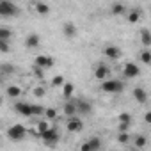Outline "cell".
<instances>
[{
	"mask_svg": "<svg viewBox=\"0 0 151 151\" xmlns=\"http://www.w3.org/2000/svg\"><path fill=\"white\" fill-rule=\"evenodd\" d=\"M34 64L39 66V68H43V69H48V68H53L55 59L53 57H48V55H37L34 59Z\"/></svg>",
	"mask_w": 151,
	"mask_h": 151,
	"instance_id": "cell-11",
	"label": "cell"
},
{
	"mask_svg": "<svg viewBox=\"0 0 151 151\" xmlns=\"http://www.w3.org/2000/svg\"><path fill=\"white\" fill-rule=\"evenodd\" d=\"M123 77L124 78H137V77H140V68L135 62H126L123 66Z\"/></svg>",
	"mask_w": 151,
	"mask_h": 151,
	"instance_id": "cell-8",
	"label": "cell"
},
{
	"mask_svg": "<svg viewBox=\"0 0 151 151\" xmlns=\"http://www.w3.org/2000/svg\"><path fill=\"white\" fill-rule=\"evenodd\" d=\"M7 137L14 142H20L27 137V128L23 124H13V126L7 128Z\"/></svg>",
	"mask_w": 151,
	"mask_h": 151,
	"instance_id": "cell-4",
	"label": "cell"
},
{
	"mask_svg": "<svg viewBox=\"0 0 151 151\" xmlns=\"http://www.w3.org/2000/svg\"><path fill=\"white\" fill-rule=\"evenodd\" d=\"M132 121H133L132 114H128V112H123V114H119V124H126V126H132Z\"/></svg>",
	"mask_w": 151,
	"mask_h": 151,
	"instance_id": "cell-25",
	"label": "cell"
},
{
	"mask_svg": "<svg viewBox=\"0 0 151 151\" xmlns=\"http://www.w3.org/2000/svg\"><path fill=\"white\" fill-rule=\"evenodd\" d=\"M0 84H2V77H0Z\"/></svg>",
	"mask_w": 151,
	"mask_h": 151,
	"instance_id": "cell-39",
	"label": "cell"
},
{
	"mask_svg": "<svg viewBox=\"0 0 151 151\" xmlns=\"http://www.w3.org/2000/svg\"><path fill=\"white\" fill-rule=\"evenodd\" d=\"M117 142L119 144H128L130 142V133L128 132H119L117 133Z\"/></svg>",
	"mask_w": 151,
	"mask_h": 151,
	"instance_id": "cell-31",
	"label": "cell"
},
{
	"mask_svg": "<svg viewBox=\"0 0 151 151\" xmlns=\"http://www.w3.org/2000/svg\"><path fill=\"white\" fill-rule=\"evenodd\" d=\"M39 137H41V140L45 142L46 147H55L57 142L60 140V133L55 126H48L43 133H39Z\"/></svg>",
	"mask_w": 151,
	"mask_h": 151,
	"instance_id": "cell-2",
	"label": "cell"
},
{
	"mask_svg": "<svg viewBox=\"0 0 151 151\" xmlns=\"http://www.w3.org/2000/svg\"><path fill=\"white\" fill-rule=\"evenodd\" d=\"M77 32H78V29H77V25H75L73 22H66L62 25V34H64L66 39H75L77 37Z\"/></svg>",
	"mask_w": 151,
	"mask_h": 151,
	"instance_id": "cell-12",
	"label": "cell"
},
{
	"mask_svg": "<svg viewBox=\"0 0 151 151\" xmlns=\"http://www.w3.org/2000/svg\"><path fill=\"white\" fill-rule=\"evenodd\" d=\"M75 107H77V116H91V112H93V103L86 98L77 100Z\"/></svg>",
	"mask_w": 151,
	"mask_h": 151,
	"instance_id": "cell-6",
	"label": "cell"
},
{
	"mask_svg": "<svg viewBox=\"0 0 151 151\" xmlns=\"http://www.w3.org/2000/svg\"><path fill=\"white\" fill-rule=\"evenodd\" d=\"M13 36H14L13 29H9V27H0V39H4V41H11V39H13Z\"/></svg>",
	"mask_w": 151,
	"mask_h": 151,
	"instance_id": "cell-23",
	"label": "cell"
},
{
	"mask_svg": "<svg viewBox=\"0 0 151 151\" xmlns=\"http://www.w3.org/2000/svg\"><path fill=\"white\" fill-rule=\"evenodd\" d=\"M43 116L46 117V121H55L57 119V110L55 109H45V114Z\"/></svg>",
	"mask_w": 151,
	"mask_h": 151,
	"instance_id": "cell-30",
	"label": "cell"
},
{
	"mask_svg": "<svg viewBox=\"0 0 151 151\" xmlns=\"http://www.w3.org/2000/svg\"><path fill=\"white\" fill-rule=\"evenodd\" d=\"M30 107H32V116H37V117L43 116L45 114V109H46L43 105H30Z\"/></svg>",
	"mask_w": 151,
	"mask_h": 151,
	"instance_id": "cell-33",
	"label": "cell"
},
{
	"mask_svg": "<svg viewBox=\"0 0 151 151\" xmlns=\"http://www.w3.org/2000/svg\"><path fill=\"white\" fill-rule=\"evenodd\" d=\"M2 101H4V98H2V94H0V105H2Z\"/></svg>",
	"mask_w": 151,
	"mask_h": 151,
	"instance_id": "cell-38",
	"label": "cell"
},
{
	"mask_svg": "<svg viewBox=\"0 0 151 151\" xmlns=\"http://www.w3.org/2000/svg\"><path fill=\"white\" fill-rule=\"evenodd\" d=\"M101 139L100 137H91L87 142H84L82 146H80V149L82 151H98V149H101Z\"/></svg>",
	"mask_w": 151,
	"mask_h": 151,
	"instance_id": "cell-9",
	"label": "cell"
},
{
	"mask_svg": "<svg viewBox=\"0 0 151 151\" xmlns=\"http://www.w3.org/2000/svg\"><path fill=\"white\" fill-rule=\"evenodd\" d=\"M110 13H112L114 16H123V14L126 13V6H124V4H121V2H116V4H112Z\"/></svg>",
	"mask_w": 151,
	"mask_h": 151,
	"instance_id": "cell-19",
	"label": "cell"
},
{
	"mask_svg": "<svg viewBox=\"0 0 151 151\" xmlns=\"http://www.w3.org/2000/svg\"><path fill=\"white\" fill-rule=\"evenodd\" d=\"M34 9H36V13H37V14H41V16L50 14V6H48V4H45V2H36V4H34Z\"/></svg>",
	"mask_w": 151,
	"mask_h": 151,
	"instance_id": "cell-18",
	"label": "cell"
},
{
	"mask_svg": "<svg viewBox=\"0 0 151 151\" xmlns=\"http://www.w3.org/2000/svg\"><path fill=\"white\" fill-rule=\"evenodd\" d=\"M66 80H64V77H62V75H55V77L52 78V86L53 87H59V86H62Z\"/></svg>",
	"mask_w": 151,
	"mask_h": 151,
	"instance_id": "cell-34",
	"label": "cell"
},
{
	"mask_svg": "<svg viewBox=\"0 0 151 151\" xmlns=\"http://www.w3.org/2000/svg\"><path fill=\"white\" fill-rule=\"evenodd\" d=\"M103 53H105V57H109V59H112V60H117V59L121 57V50H119V46H114V45L105 46V48H103Z\"/></svg>",
	"mask_w": 151,
	"mask_h": 151,
	"instance_id": "cell-15",
	"label": "cell"
},
{
	"mask_svg": "<svg viewBox=\"0 0 151 151\" xmlns=\"http://www.w3.org/2000/svg\"><path fill=\"white\" fill-rule=\"evenodd\" d=\"M32 75H34L37 80H43V78H45V69L34 64V66H32Z\"/></svg>",
	"mask_w": 151,
	"mask_h": 151,
	"instance_id": "cell-28",
	"label": "cell"
},
{
	"mask_svg": "<svg viewBox=\"0 0 151 151\" xmlns=\"http://www.w3.org/2000/svg\"><path fill=\"white\" fill-rule=\"evenodd\" d=\"M133 144H135V147H137V149H142V147H146L147 139H146L144 135H137V137L133 139Z\"/></svg>",
	"mask_w": 151,
	"mask_h": 151,
	"instance_id": "cell-27",
	"label": "cell"
},
{
	"mask_svg": "<svg viewBox=\"0 0 151 151\" xmlns=\"http://www.w3.org/2000/svg\"><path fill=\"white\" fill-rule=\"evenodd\" d=\"M16 73V66L11 62H2L0 64V77H13Z\"/></svg>",
	"mask_w": 151,
	"mask_h": 151,
	"instance_id": "cell-16",
	"label": "cell"
},
{
	"mask_svg": "<svg viewBox=\"0 0 151 151\" xmlns=\"http://www.w3.org/2000/svg\"><path fill=\"white\" fill-rule=\"evenodd\" d=\"M93 73H94V78L101 82V80H105V78L110 77V68H109L107 64H98Z\"/></svg>",
	"mask_w": 151,
	"mask_h": 151,
	"instance_id": "cell-10",
	"label": "cell"
},
{
	"mask_svg": "<svg viewBox=\"0 0 151 151\" xmlns=\"http://www.w3.org/2000/svg\"><path fill=\"white\" fill-rule=\"evenodd\" d=\"M48 126H50V121H46V119L37 121V123H36V133H37V135H39V133H43Z\"/></svg>",
	"mask_w": 151,
	"mask_h": 151,
	"instance_id": "cell-26",
	"label": "cell"
},
{
	"mask_svg": "<svg viewBox=\"0 0 151 151\" xmlns=\"http://www.w3.org/2000/svg\"><path fill=\"white\" fill-rule=\"evenodd\" d=\"M140 60H142V64H149L151 62V52H149V48H144L142 52H140Z\"/></svg>",
	"mask_w": 151,
	"mask_h": 151,
	"instance_id": "cell-29",
	"label": "cell"
},
{
	"mask_svg": "<svg viewBox=\"0 0 151 151\" xmlns=\"http://www.w3.org/2000/svg\"><path fill=\"white\" fill-rule=\"evenodd\" d=\"M11 52V41L0 39V53H9Z\"/></svg>",
	"mask_w": 151,
	"mask_h": 151,
	"instance_id": "cell-32",
	"label": "cell"
},
{
	"mask_svg": "<svg viewBox=\"0 0 151 151\" xmlns=\"http://www.w3.org/2000/svg\"><path fill=\"white\" fill-rule=\"evenodd\" d=\"M66 130L69 133H80L84 130V123L80 119V116H71V117H66Z\"/></svg>",
	"mask_w": 151,
	"mask_h": 151,
	"instance_id": "cell-5",
	"label": "cell"
},
{
	"mask_svg": "<svg viewBox=\"0 0 151 151\" xmlns=\"http://www.w3.org/2000/svg\"><path fill=\"white\" fill-rule=\"evenodd\" d=\"M32 93H34V96H36V98H43L46 91H45V87H41V86H39V87H34V91H32Z\"/></svg>",
	"mask_w": 151,
	"mask_h": 151,
	"instance_id": "cell-35",
	"label": "cell"
},
{
	"mask_svg": "<svg viewBox=\"0 0 151 151\" xmlns=\"http://www.w3.org/2000/svg\"><path fill=\"white\" fill-rule=\"evenodd\" d=\"M6 94H7L9 98H20L23 93H22V87H20V86H7Z\"/></svg>",
	"mask_w": 151,
	"mask_h": 151,
	"instance_id": "cell-20",
	"label": "cell"
},
{
	"mask_svg": "<svg viewBox=\"0 0 151 151\" xmlns=\"http://www.w3.org/2000/svg\"><path fill=\"white\" fill-rule=\"evenodd\" d=\"M140 41H142L144 48L151 46V32H149V29H142L140 30Z\"/></svg>",
	"mask_w": 151,
	"mask_h": 151,
	"instance_id": "cell-21",
	"label": "cell"
},
{
	"mask_svg": "<svg viewBox=\"0 0 151 151\" xmlns=\"http://www.w3.org/2000/svg\"><path fill=\"white\" fill-rule=\"evenodd\" d=\"M140 18H142V11L140 9H132L130 14H128V22L130 23H139Z\"/></svg>",
	"mask_w": 151,
	"mask_h": 151,
	"instance_id": "cell-24",
	"label": "cell"
},
{
	"mask_svg": "<svg viewBox=\"0 0 151 151\" xmlns=\"http://www.w3.org/2000/svg\"><path fill=\"white\" fill-rule=\"evenodd\" d=\"M20 14V7L13 0H0V16L2 18H16Z\"/></svg>",
	"mask_w": 151,
	"mask_h": 151,
	"instance_id": "cell-3",
	"label": "cell"
},
{
	"mask_svg": "<svg viewBox=\"0 0 151 151\" xmlns=\"http://www.w3.org/2000/svg\"><path fill=\"white\" fill-rule=\"evenodd\" d=\"M62 112H64V116H66V117L75 116V114H77V107H75V101L66 100V103H64V107H62Z\"/></svg>",
	"mask_w": 151,
	"mask_h": 151,
	"instance_id": "cell-17",
	"label": "cell"
},
{
	"mask_svg": "<svg viewBox=\"0 0 151 151\" xmlns=\"http://www.w3.org/2000/svg\"><path fill=\"white\" fill-rule=\"evenodd\" d=\"M13 109H14V112H16L18 116H23V117H32V107H30V103H27V101H23V100L16 101V103L13 105Z\"/></svg>",
	"mask_w": 151,
	"mask_h": 151,
	"instance_id": "cell-7",
	"label": "cell"
},
{
	"mask_svg": "<svg viewBox=\"0 0 151 151\" xmlns=\"http://www.w3.org/2000/svg\"><path fill=\"white\" fill-rule=\"evenodd\" d=\"M73 93H75V86L69 84V82H64L62 84V96H64V100H69L73 96Z\"/></svg>",
	"mask_w": 151,
	"mask_h": 151,
	"instance_id": "cell-22",
	"label": "cell"
},
{
	"mask_svg": "<svg viewBox=\"0 0 151 151\" xmlns=\"http://www.w3.org/2000/svg\"><path fill=\"white\" fill-rule=\"evenodd\" d=\"M132 94H133V100H135L139 105H146V103H147V93H146V89L135 87V89L132 91Z\"/></svg>",
	"mask_w": 151,
	"mask_h": 151,
	"instance_id": "cell-13",
	"label": "cell"
},
{
	"mask_svg": "<svg viewBox=\"0 0 151 151\" xmlns=\"http://www.w3.org/2000/svg\"><path fill=\"white\" fill-rule=\"evenodd\" d=\"M39 45H41V37H39V34H29L27 37H25V46L27 48H30V50H36V48H39Z\"/></svg>",
	"mask_w": 151,
	"mask_h": 151,
	"instance_id": "cell-14",
	"label": "cell"
},
{
	"mask_svg": "<svg viewBox=\"0 0 151 151\" xmlns=\"http://www.w3.org/2000/svg\"><path fill=\"white\" fill-rule=\"evenodd\" d=\"M117 128H119V132H128L130 126H126V124H117Z\"/></svg>",
	"mask_w": 151,
	"mask_h": 151,
	"instance_id": "cell-37",
	"label": "cell"
},
{
	"mask_svg": "<svg viewBox=\"0 0 151 151\" xmlns=\"http://www.w3.org/2000/svg\"><path fill=\"white\" fill-rule=\"evenodd\" d=\"M144 121H146V124H151V112L149 110L144 114Z\"/></svg>",
	"mask_w": 151,
	"mask_h": 151,
	"instance_id": "cell-36",
	"label": "cell"
},
{
	"mask_svg": "<svg viewBox=\"0 0 151 151\" xmlns=\"http://www.w3.org/2000/svg\"><path fill=\"white\" fill-rule=\"evenodd\" d=\"M100 89L107 94H121L124 91V84L121 80H116V78H105V80H101Z\"/></svg>",
	"mask_w": 151,
	"mask_h": 151,
	"instance_id": "cell-1",
	"label": "cell"
}]
</instances>
